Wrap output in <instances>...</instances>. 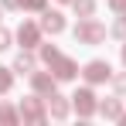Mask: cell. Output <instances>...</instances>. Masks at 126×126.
Here are the masks:
<instances>
[{
    "label": "cell",
    "mask_w": 126,
    "mask_h": 126,
    "mask_svg": "<svg viewBox=\"0 0 126 126\" xmlns=\"http://www.w3.org/2000/svg\"><path fill=\"white\" fill-rule=\"evenodd\" d=\"M109 34L116 38V41H126V14H116V21L109 27Z\"/></svg>",
    "instance_id": "14"
},
{
    "label": "cell",
    "mask_w": 126,
    "mask_h": 126,
    "mask_svg": "<svg viewBox=\"0 0 126 126\" xmlns=\"http://www.w3.org/2000/svg\"><path fill=\"white\" fill-rule=\"evenodd\" d=\"M65 27H68V24H65V14H62V10H48V7L41 10V31H44V34L55 38V34H62Z\"/></svg>",
    "instance_id": "8"
},
{
    "label": "cell",
    "mask_w": 126,
    "mask_h": 126,
    "mask_svg": "<svg viewBox=\"0 0 126 126\" xmlns=\"http://www.w3.org/2000/svg\"><path fill=\"white\" fill-rule=\"evenodd\" d=\"M58 3H72V0H58Z\"/></svg>",
    "instance_id": "24"
},
{
    "label": "cell",
    "mask_w": 126,
    "mask_h": 126,
    "mask_svg": "<svg viewBox=\"0 0 126 126\" xmlns=\"http://www.w3.org/2000/svg\"><path fill=\"white\" fill-rule=\"evenodd\" d=\"M44 7H48V0H21V10H27V14H41Z\"/></svg>",
    "instance_id": "16"
},
{
    "label": "cell",
    "mask_w": 126,
    "mask_h": 126,
    "mask_svg": "<svg viewBox=\"0 0 126 126\" xmlns=\"http://www.w3.org/2000/svg\"><path fill=\"white\" fill-rule=\"evenodd\" d=\"M10 68H14V72H17V75H31V72H34V68H38V58H34V55H31V48H24L21 55H17V58H14V65H10Z\"/></svg>",
    "instance_id": "11"
},
{
    "label": "cell",
    "mask_w": 126,
    "mask_h": 126,
    "mask_svg": "<svg viewBox=\"0 0 126 126\" xmlns=\"http://www.w3.org/2000/svg\"><path fill=\"white\" fill-rule=\"evenodd\" d=\"M48 68L55 72V79H58V82H72V79H79V75H82L79 62H75V58H68V55H62V51L48 62Z\"/></svg>",
    "instance_id": "4"
},
{
    "label": "cell",
    "mask_w": 126,
    "mask_h": 126,
    "mask_svg": "<svg viewBox=\"0 0 126 126\" xmlns=\"http://www.w3.org/2000/svg\"><path fill=\"white\" fill-rule=\"evenodd\" d=\"M126 109H123V95H109V99H102L99 102V116H106V119H119Z\"/></svg>",
    "instance_id": "10"
},
{
    "label": "cell",
    "mask_w": 126,
    "mask_h": 126,
    "mask_svg": "<svg viewBox=\"0 0 126 126\" xmlns=\"http://www.w3.org/2000/svg\"><path fill=\"white\" fill-rule=\"evenodd\" d=\"M116 123H119V126H126V112H123V116H119V119H116Z\"/></svg>",
    "instance_id": "21"
},
{
    "label": "cell",
    "mask_w": 126,
    "mask_h": 126,
    "mask_svg": "<svg viewBox=\"0 0 126 126\" xmlns=\"http://www.w3.org/2000/svg\"><path fill=\"white\" fill-rule=\"evenodd\" d=\"M0 123L3 126H14V123H21V109H14V106H0Z\"/></svg>",
    "instance_id": "13"
},
{
    "label": "cell",
    "mask_w": 126,
    "mask_h": 126,
    "mask_svg": "<svg viewBox=\"0 0 126 126\" xmlns=\"http://www.w3.org/2000/svg\"><path fill=\"white\" fill-rule=\"evenodd\" d=\"M10 41H14V34H10V31L0 24V51H7V48H10Z\"/></svg>",
    "instance_id": "18"
},
{
    "label": "cell",
    "mask_w": 126,
    "mask_h": 126,
    "mask_svg": "<svg viewBox=\"0 0 126 126\" xmlns=\"http://www.w3.org/2000/svg\"><path fill=\"white\" fill-rule=\"evenodd\" d=\"M82 79L89 85H102V82H112V65L102 62V58H92V62L82 65Z\"/></svg>",
    "instance_id": "5"
},
{
    "label": "cell",
    "mask_w": 126,
    "mask_h": 126,
    "mask_svg": "<svg viewBox=\"0 0 126 126\" xmlns=\"http://www.w3.org/2000/svg\"><path fill=\"white\" fill-rule=\"evenodd\" d=\"M119 58H123V65H126V44H123V51H119Z\"/></svg>",
    "instance_id": "22"
},
{
    "label": "cell",
    "mask_w": 126,
    "mask_h": 126,
    "mask_svg": "<svg viewBox=\"0 0 126 126\" xmlns=\"http://www.w3.org/2000/svg\"><path fill=\"white\" fill-rule=\"evenodd\" d=\"M0 3H3L7 10H21V0H0Z\"/></svg>",
    "instance_id": "20"
},
{
    "label": "cell",
    "mask_w": 126,
    "mask_h": 126,
    "mask_svg": "<svg viewBox=\"0 0 126 126\" xmlns=\"http://www.w3.org/2000/svg\"><path fill=\"white\" fill-rule=\"evenodd\" d=\"M21 119L24 123H31V126H41V123H48V99L44 95H27V99H21Z\"/></svg>",
    "instance_id": "2"
},
{
    "label": "cell",
    "mask_w": 126,
    "mask_h": 126,
    "mask_svg": "<svg viewBox=\"0 0 126 126\" xmlns=\"http://www.w3.org/2000/svg\"><path fill=\"white\" fill-rule=\"evenodd\" d=\"M72 109H75L82 119H89V116H95V112H99V99H95L92 85H82V89H75V92H72Z\"/></svg>",
    "instance_id": "3"
},
{
    "label": "cell",
    "mask_w": 126,
    "mask_h": 126,
    "mask_svg": "<svg viewBox=\"0 0 126 126\" xmlns=\"http://www.w3.org/2000/svg\"><path fill=\"white\" fill-rule=\"evenodd\" d=\"M44 99H48V116H51V119H68V112H72V102H68V99H72V95L65 99V95H58V89H55V92L44 95Z\"/></svg>",
    "instance_id": "9"
},
{
    "label": "cell",
    "mask_w": 126,
    "mask_h": 126,
    "mask_svg": "<svg viewBox=\"0 0 126 126\" xmlns=\"http://www.w3.org/2000/svg\"><path fill=\"white\" fill-rule=\"evenodd\" d=\"M3 10H7V7H3V3H0V17H3Z\"/></svg>",
    "instance_id": "23"
},
{
    "label": "cell",
    "mask_w": 126,
    "mask_h": 126,
    "mask_svg": "<svg viewBox=\"0 0 126 126\" xmlns=\"http://www.w3.org/2000/svg\"><path fill=\"white\" fill-rule=\"evenodd\" d=\"M109 10L112 14H126V0H109Z\"/></svg>",
    "instance_id": "19"
},
{
    "label": "cell",
    "mask_w": 126,
    "mask_h": 126,
    "mask_svg": "<svg viewBox=\"0 0 126 126\" xmlns=\"http://www.w3.org/2000/svg\"><path fill=\"white\" fill-rule=\"evenodd\" d=\"M10 89H14V68H3L0 65V95L10 92Z\"/></svg>",
    "instance_id": "15"
},
{
    "label": "cell",
    "mask_w": 126,
    "mask_h": 126,
    "mask_svg": "<svg viewBox=\"0 0 126 126\" xmlns=\"http://www.w3.org/2000/svg\"><path fill=\"white\" fill-rule=\"evenodd\" d=\"M14 38L21 41V48H41L44 31H41V24H34V21H21V27L14 31Z\"/></svg>",
    "instance_id": "6"
},
{
    "label": "cell",
    "mask_w": 126,
    "mask_h": 126,
    "mask_svg": "<svg viewBox=\"0 0 126 126\" xmlns=\"http://www.w3.org/2000/svg\"><path fill=\"white\" fill-rule=\"evenodd\" d=\"M112 89L116 95H126V72H112Z\"/></svg>",
    "instance_id": "17"
},
{
    "label": "cell",
    "mask_w": 126,
    "mask_h": 126,
    "mask_svg": "<svg viewBox=\"0 0 126 126\" xmlns=\"http://www.w3.org/2000/svg\"><path fill=\"white\" fill-rule=\"evenodd\" d=\"M75 17H95V0H72Z\"/></svg>",
    "instance_id": "12"
},
{
    "label": "cell",
    "mask_w": 126,
    "mask_h": 126,
    "mask_svg": "<svg viewBox=\"0 0 126 126\" xmlns=\"http://www.w3.org/2000/svg\"><path fill=\"white\" fill-rule=\"evenodd\" d=\"M27 79H31V89H34L38 95H51V92L58 89V79H55V72H51V68H48V72H38V68H34Z\"/></svg>",
    "instance_id": "7"
},
{
    "label": "cell",
    "mask_w": 126,
    "mask_h": 126,
    "mask_svg": "<svg viewBox=\"0 0 126 126\" xmlns=\"http://www.w3.org/2000/svg\"><path fill=\"white\" fill-rule=\"evenodd\" d=\"M106 34H109V27H106L102 21H95V17H79V24L72 27V38H75L79 44H89V48L102 44Z\"/></svg>",
    "instance_id": "1"
}]
</instances>
